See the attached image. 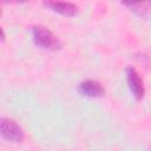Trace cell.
Segmentation results:
<instances>
[{"mask_svg":"<svg viewBox=\"0 0 151 151\" xmlns=\"http://www.w3.org/2000/svg\"><path fill=\"white\" fill-rule=\"evenodd\" d=\"M33 41L37 46L46 50H58L61 47L60 40L45 26L37 25L32 28Z\"/></svg>","mask_w":151,"mask_h":151,"instance_id":"6da1fadb","label":"cell"},{"mask_svg":"<svg viewBox=\"0 0 151 151\" xmlns=\"http://www.w3.org/2000/svg\"><path fill=\"white\" fill-rule=\"evenodd\" d=\"M0 136L7 142L20 143L25 138V132L15 120L0 118Z\"/></svg>","mask_w":151,"mask_h":151,"instance_id":"7a4b0ae2","label":"cell"},{"mask_svg":"<svg viewBox=\"0 0 151 151\" xmlns=\"http://www.w3.org/2000/svg\"><path fill=\"white\" fill-rule=\"evenodd\" d=\"M125 74H126L127 85H129V88H130L132 96L137 100H140L144 97V93H145L143 79L140 78V76L137 72V70L134 67H132V66H127L125 68Z\"/></svg>","mask_w":151,"mask_h":151,"instance_id":"3957f363","label":"cell"},{"mask_svg":"<svg viewBox=\"0 0 151 151\" xmlns=\"http://www.w3.org/2000/svg\"><path fill=\"white\" fill-rule=\"evenodd\" d=\"M78 92L81 96L85 97H91V98H98L104 96L105 90L101 86V84L97 80H92V79H86L81 83H79L78 85Z\"/></svg>","mask_w":151,"mask_h":151,"instance_id":"277c9868","label":"cell"},{"mask_svg":"<svg viewBox=\"0 0 151 151\" xmlns=\"http://www.w3.org/2000/svg\"><path fill=\"white\" fill-rule=\"evenodd\" d=\"M44 5L52 11L65 15V17H73L78 13V6L72 2L66 1H44Z\"/></svg>","mask_w":151,"mask_h":151,"instance_id":"5b68a950","label":"cell"},{"mask_svg":"<svg viewBox=\"0 0 151 151\" xmlns=\"http://www.w3.org/2000/svg\"><path fill=\"white\" fill-rule=\"evenodd\" d=\"M125 6L130 8L131 12H133L136 15L145 18L149 15L150 12V2H124Z\"/></svg>","mask_w":151,"mask_h":151,"instance_id":"8992f818","label":"cell"},{"mask_svg":"<svg viewBox=\"0 0 151 151\" xmlns=\"http://www.w3.org/2000/svg\"><path fill=\"white\" fill-rule=\"evenodd\" d=\"M5 40V32H4V29L0 27V41H4Z\"/></svg>","mask_w":151,"mask_h":151,"instance_id":"52a82bcc","label":"cell"},{"mask_svg":"<svg viewBox=\"0 0 151 151\" xmlns=\"http://www.w3.org/2000/svg\"><path fill=\"white\" fill-rule=\"evenodd\" d=\"M0 14H1V11H0Z\"/></svg>","mask_w":151,"mask_h":151,"instance_id":"ba28073f","label":"cell"}]
</instances>
